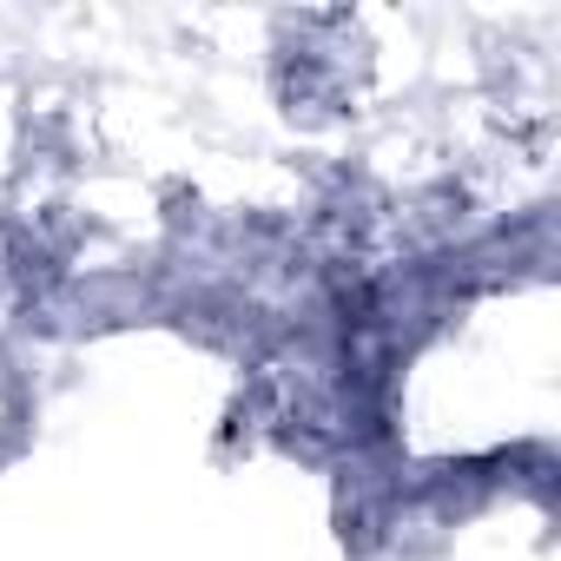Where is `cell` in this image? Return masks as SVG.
I'll return each instance as SVG.
<instances>
[{"mask_svg":"<svg viewBox=\"0 0 561 561\" xmlns=\"http://www.w3.org/2000/svg\"><path fill=\"white\" fill-rule=\"evenodd\" d=\"M383 152H403V159H443V152H436V146H423L416 133H390V146H383ZM364 172H370V179L383 185V172H390V165H383V159L370 152V159H364ZM423 179H430V172H416V165H403V185H410V192H416Z\"/></svg>","mask_w":561,"mask_h":561,"instance_id":"6da1fadb","label":"cell"}]
</instances>
